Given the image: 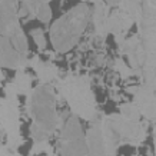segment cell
Here are the masks:
<instances>
[{
    "label": "cell",
    "instance_id": "1",
    "mask_svg": "<svg viewBox=\"0 0 156 156\" xmlns=\"http://www.w3.org/2000/svg\"><path fill=\"white\" fill-rule=\"evenodd\" d=\"M2 16V66L23 69L29 65L27 42L19 24V12L13 0H0Z\"/></svg>",
    "mask_w": 156,
    "mask_h": 156
},
{
    "label": "cell",
    "instance_id": "2",
    "mask_svg": "<svg viewBox=\"0 0 156 156\" xmlns=\"http://www.w3.org/2000/svg\"><path fill=\"white\" fill-rule=\"evenodd\" d=\"M27 112L32 119L30 133L34 142L48 140L59 126L56 98L50 83H42L29 93Z\"/></svg>",
    "mask_w": 156,
    "mask_h": 156
},
{
    "label": "cell",
    "instance_id": "3",
    "mask_svg": "<svg viewBox=\"0 0 156 156\" xmlns=\"http://www.w3.org/2000/svg\"><path fill=\"white\" fill-rule=\"evenodd\" d=\"M90 17L92 12L87 5L80 3L53 23L50 29V40L56 52L66 53L75 46L85 32Z\"/></svg>",
    "mask_w": 156,
    "mask_h": 156
},
{
    "label": "cell",
    "instance_id": "4",
    "mask_svg": "<svg viewBox=\"0 0 156 156\" xmlns=\"http://www.w3.org/2000/svg\"><path fill=\"white\" fill-rule=\"evenodd\" d=\"M102 133L109 155H115L120 145H139L146 136V125L129 120L122 115H110L100 120Z\"/></svg>",
    "mask_w": 156,
    "mask_h": 156
},
{
    "label": "cell",
    "instance_id": "5",
    "mask_svg": "<svg viewBox=\"0 0 156 156\" xmlns=\"http://www.w3.org/2000/svg\"><path fill=\"white\" fill-rule=\"evenodd\" d=\"M59 89L76 116L85 120H95L98 118L96 100L87 77L67 76L66 79L60 80Z\"/></svg>",
    "mask_w": 156,
    "mask_h": 156
},
{
    "label": "cell",
    "instance_id": "6",
    "mask_svg": "<svg viewBox=\"0 0 156 156\" xmlns=\"http://www.w3.org/2000/svg\"><path fill=\"white\" fill-rule=\"evenodd\" d=\"M136 23L145 48L142 76L146 85L156 90V7L143 5Z\"/></svg>",
    "mask_w": 156,
    "mask_h": 156
},
{
    "label": "cell",
    "instance_id": "7",
    "mask_svg": "<svg viewBox=\"0 0 156 156\" xmlns=\"http://www.w3.org/2000/svg\"><path fill=\"white\" fill-rule=\"evenodd\" d=\"M2 133L7 136V147L17 149L22 143L20 139V113L17 96L6 95L2 100Z\"/></svg>",
    "mask_w": 156,
    "mask_h": 156
},
{
    "label": "cell",
    "instance_id": "8",
    "mask_svg": "<svg viewBox=\"0 0 156 156\" xmlns=\"http://www.w3.org/2000/svg\"><path fill=\"white\" fill-rule=\"evenodd\" d=\"M60 153L62 155H87L89 147L83 135L79 119L75 113L69 115L63 123L60 133Z\"/></svg>",
    "mask_w": 156,
    "mask_h": 156
},
{
    "label": "cell",
    "instance_id": "9",
    "mask_svg": "<svg viewBox=\"0 0 156 156\" xmlns=\"http://www.w3.org/2000/svg\"><path fill=\"white\" fill-rule=\"evenodd\" d=\"M120 52L129 57V63L135 75L142 76L143 72V62H145V48H143L142 37L139 33L126 39L120 44Z\"/></svg>",
    "mask_w": 156,
    "mask_h": 156
},
{
    "label": "cell",
    "instance_id": "10",
    "mask_svg": "<svg viewBox=\"0 0 156 156\" xmlns=\"http://www.w3.org/2000/svg\"><path fill=\"white\" fill-rule=\"evenodd\" d=\"M135 23L133 17H130L128 13H125L123 10L118 9L115 10L112 14H109L108 20V33H112L119 43V46L125 42V34L128 33V30L132 27Z\"/></svg>",
    "mask_w": 156,
    "mask_h": 156
},
{
    "label": "cell",
    "instance_id": "11",
    "mask_svg": "<svg viewBox=\"0 0 156 156\" xmlns=\"http://www.w3.org/2000/svg\"><path fill=\"white\" fill-rule=\"evenodd\" d=\"M155 89L149 86L139 87L135 92V103L139 108L140 113L147 119H155L156 120V95Z\"/></svg>",
    "mask_w": 156,
    "mask_h": 156
},
{
    "label": "cell",
    "instance_id": "12",
    "mask_svg": "<svg viewBox=\"0 0 156 156\" xmlns=\"http://www.w3.org/2000/svg\"><path fill=\"white\" fill-rule=\"evenodd\" d=\"M22 10L19 14H29L30 17H36L43 23H49L52 17V12L48 0H20Z\"/></svg>",
    "mask_w": 156,
    "mask_h": 156
},
{
    "label": "cell",
    "instance_id": "13",
    "mask_svg": "<svg viewBox=\"0 0 156 156\" xmlns=\"http://www.w3.org/2000/svg\"><path fill=\"white\" fill-rule=\"evenodd\" d=\"M86 142L89 147V155H109L106 143L102 133V125L96 122L93 126H90L86 133Z\"/></svg>",
    "mask_w": 156,
    "mask_h": 156
},
{
    "label": "cell",
    "instance_id": "14",
    "mask_svg": "<svg viewBox=\"0 0 156 156\" xmlns=\"http://www.w3.org/2000/svg\"><path fill=\"white\" fill-rule=\"evenodd\" d=\"M29 66H32L42 83H50L52 80H57L59 70L57 67L49 62H40L37 56L29 59Z\"/></svg>",
    "mask_w": 156,
    "mask_h": 156
},
{
    "label": "cell",
    "instance_id": "15",
    "mask_svg": "<svg viewBox=\"0 0 156 156\" xmlns=\"http://www.w3.org/2000/svg\"><path fill=\"white\" fill-rule=\"evenodd\" d=\"M30 87H32V79L30 76L23 70L19 69V72L16 73V77L12 83H7L5 87L6 95H29L30 93Z\"/></svg>",
    "mask_w": 156,
    "mask_h": 156
},
{
    "label": "cell",
    "instance_id": "16",
    "mask_svg": "<svg viewBox=\"0 0 156 156\" xmlns=\"http://www.w3.org/2000/svg\"><path fill=\"white\" fill-rule=\"evenodd\" d=\"M92 19L95 23L96 33L100 36L108 34V20H109V6L103 0H99L95 3V10L92 14Z\"/></svg>",
    "mask_w": 156,
    "mask_h": 156
},
{
    "label": "cell",
    "instance_id": "17",
    "mask_svg": "<svg viewBox=\"0 0 156 156\" xmlns=\"http://www.w3.org/2000/svg\"><path fill=\"white\" fill-rule=\"evenodd\" d=\"M142 6L143 0H122L119 5V9L123 10L125 13H128L130 17H133L135 23H136L140 13H142Z\"/></svg>",
    "mask_w": 156,
    "mask_h": 156
},
{
    "label": "cell",
    "instance_id": "18",
    "mask_svg": "<svg viewBox=\"0 0 156 156\" xmlns=\"http://www.w3.org/2000/svg\"><path fill=\"white\" fill-rule=\"evenodd\" d=\"M120 115L129 120H139L142 113L136 106V103H125L120 106Z\"/></svg>",
    "mask_w": 156,
    "mask_h": 156
},
{
    "label": "cell",
    "instance_id": "19",
    "mask_svg": "<svg viewBox=\"0 0 156 156\" xmlns=\"http://www.w3.org/2000/svg\"><path fill=\"white\" fill-rule=\"evenodd\" d=\"M37 153H46V155H53V151L48 140H37L34 142L33 149L30 151V155H37Z\"/></svg>",
    "mask_w": 156,
    "mask_h": 156
},
{
    "label": "cell",
    "instance_id": "20",
    "mask_svg": "<svg viewBox=\"0 0 156 156\" xmlns=\"http://www.w3.org/2000/svg\"><path fill=\"white\" fill-rule=\"evenodd\" d=\"M115 69H118L119 72H120V75H122V77H129V76L135 75L133 73L132 69H129L128 66H126V63L122 60V59H116V62H115Z\"/></svg>",
    "mask_w": 156,
    "mask_h": 156
},
{
    "label": "cell",
    "instance_id": "21",
    "mask_svg": "<svg viewBox=\"0 0 156 156\" xmlns=\"http://www.w3.org/2000/svg\"><path fill=\"white\" fill-rule=\"evenodd\" d=\"M32 37H33V40L36 42L37 48L40 49V50H44V48H46V40H44L43 32L40 29H34L33 32H32Z\"/></svg>",
    "mask_w": 156,
    "mask_h": 156
},
{
    "label": "cell",
    "instance_id": "22",
    "mask_svg": "<svg viewBox=\"0 0 156 156\" xmlns=\"http://www.w3.org/2000/svg\"><path fill=\"white\" fill-rule=\"evenodd\" d=\"M103 2L109 6V7H113V6L120 5V2H122V0H103Z\"/></svg>",
    "mask_w": 156,
    "mask_h": 156
},
{
    "label": "cell",
    "instance_id": "23",
    "mask_svg": "<svg viewBox=\"0 0 156 156\" xmlns=\"http://www.w3.org/2000/svg\"><path fill=\"white\" fill-rule=\"evenodd\" d=\"M155 152H156V126H155Z\"/></svg>",
    "mask_w": 156,
    "mask_h": 156
},
{
    "label": "cell",
    "instance_id": "24",
    "mask_svg": "<svg viewBox=\"0 0 156 156\" xmlns=\"http://www.w3.org/2000/svg\"><path fill=\"white\" fill-rule=\"evenodd\" d=\"M90 2H92V3H96V2H99V0H90Z\"/></svg>",
    "mask_w": 156,
    "mask_h": 156
},
{
    "label": "cell",
    "instance_id": "25",
    "mask_svg": "<svg viewBox=\"0 0 156 156\" xmlns=\"http://www.w3.org/2000/svg\"><path fill=\"white\" fill-rule=\"evenodd\" d=\"M48 2H49V0H48Z\"/></svg>",
    "mask_w": 156,
    "mask_h": 156
}]
</instances>
